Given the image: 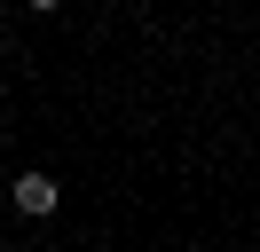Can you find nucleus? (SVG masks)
Returning a JSON list of instances; mask_svg holds the SVG:
<instances>
[{
    "mask_svg": "<svg viewBox=\"0 0 260 252\" xmlns=\"http://www.w3.org/2000/svg\"><path fill=\"white\" fill-rule=\"evenodd\" d=\"M8 205H16V213H32V220H48L55 205H63V189H55L48 173H16V181H8Z\"/></svg>",
    "mask_w": 260,
    "mask_h": 252,
    "instance_id": "f257e3e1",
    "label": "nucleus"
},
{
    "mask_svg": "<svg viewBox=\"0 0 260 252\" xmlns=\"http://www.w3.org/2000/svg\"><path fill=\"white\" fill-rule=\"evenodd\" d=\"M0 229H8V220H0Z\"/></svg>",
    "mask_w": 260,
    "mask_h": 252,
    "instance_id": "f03ea898",
    "label": "nucleus"
}]
</instances>
